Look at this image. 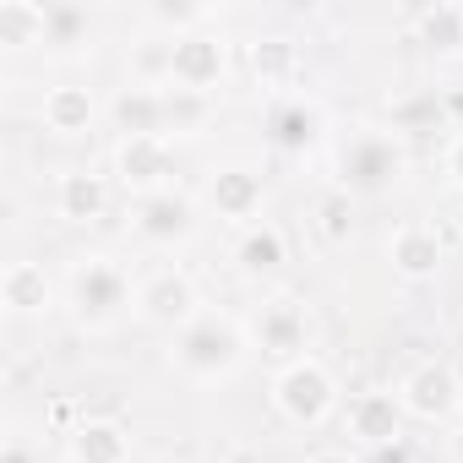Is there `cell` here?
Listing matches in <instances>:
<instances>
[{
	"label": "cell",
	"instance_id": "5bb4252c",
	"mask_svg": "<svg viewBox=\"0 0 463 463\" xmlns=\"http://www.w3.org/2000/svg\"><path fill=\"white\" fill-rule=\"evenodd\" d=\"M55 213L66 223H99L109 213V180L99 169H66L55 180Z\"/></svg>",
	"mask_w": 463,
	"mask_h": 463
},
{
	"label": "cell",
	"instance_id": "5b68a950",
	"mask_svg": "<svg viewBox=\"0 0 463 463\" xmlns=\"http://www.w3.org/2000/svg\"><path fill=\"white\" fill-rule=\"evenodd\" d=\"M398 398H403V414H409V420L436 425V420H452V414L463 409V382H458V371H452L447 360H420V365L403 376Z\"/></svg>",
	"mask_w": 463,
	"mask_h": 463
},
{
	"label": "cell",
	"instance_id": "30bf717a",
	"mask_svg": "<svg viewBox=\"0 0 463 463\" xmlns=\"http://www.w3.org/2000/svg\"><path fill=\"white\" fill-rule=\"evenodd\" d=\"M403 398L398 392H387V387H371V392H354L349 398V409H344V430L360 441V447H392L398 436H403Z\"/></svg>",
	"mask_w": 463,
	"mask_h": 463
},
{
	"label": "cell",
	"instance_id": "7c38bea8",
	"mask_svg": "<svg viewBox=\"0 0 463 463\" xmlns=\"http://www.w3.org/2000/svg\"><path fill=\"white\" fill-rule=\"evenodd\" d=\"M387 257H392V273H398V279H409V284L436 279V273H441V257H447L441 229H436V223H425V218L398 223V229H392V241H387Z\"/></svg>",
	"mask_w": 463,
	"mask_h": 463
},
{
	"label": "cell",
	"instance_id": "9c48e42d",
	"mask_svg": "<svg viewBox=\"0 0 463 463\" xmlns=\"http://www.w3.org/2000/svg\"><path fill=\"white\" fill-rule=\"evenodd\" d=\"M131 229H137V241H147V246H180V241L196 235V202L185 191H175V185L153 191V196L137 202Z\"/></svg>",
	"mask_w": 463,
	"mask_h": 463
},
{
	"label": "cell",
	"instance_id": "7402d4cb",
	"mask_svg": "<svg viewBox=\"0 0 463 463\" xmlns=\"http://www.w3.org/2000/svg\"><path fill=\"white\" fill-rule=\"evenodd\" d=\"M50 33V12L33 6V0H0V44L6 50H28V44H44Z\"/></svg>",
	"mask_w": 463,
	"mask_h": 463
},
{
	"label": "cell",
	"instance_id": "ffe728a7",
	"mask_svg": "<svg viewBox=\"0 0 463 463\" xmlns=\"http://www.w3.org/2000/svg\"><path fill=\"white\" fill-rule=\"evenodd\" d=\"M115 126H120V137H164V99H158V88H120Z\"/></svg>",
	"mask_w": 463,
	"mask_h": 463
},
{
	"label": "cell",
	"instance_id": "6da1fadb",
	"mask_svg": "<svg viewBox=\"0 0 463 463\" xmlns=\"http://www.w3.org/2000/svg\"><path fill=\"white\" fill-rule=\"evenodd\" d=\"M175 371L191 376V382H223V376H235L241 360H246V333L235 317H223V311H202L196 322H185L175 333V349H169Z\"/></svg>",
	"mask_w": 463,
	"mask_h": 463
},
{
	"label": "cell",
	"instance_id": "8992f818",
	"mask_svg": "<svg viewBox=\"0 0 463 463\" xmlns=\"http://www.w3.org/2000/svg\"><path fill=\"white\" fill-rule=\"evenodd\" d=\"M115 175L120 185L142 202L153 191H169V175H175V142L169 137H120L115 147Z\"/></svg>",
	"mask_w": 463,
	"mask_h": 463
},
{
	"label": "cell",
	"instance_id": "ac0fdd59",
	"mask_svg": "<svg viewBox=\"0 0 463 463\" xmlns=\"http://www.w3.org/2000/svg\"><path fill=\"white\" fill-rule=\"evenodd\" d=\"M50 273L39 262H12L6 273H0V306H6L12 317H39L50 311Z\"/></svg>",
	"mask_w": 463,
	"mask_h": 463
},
{
	"label": "cell",
	"instance_id": "83f0119b",
	"mask_svg": "<svg viewBox=\"0 0 463 463\" xmlns=\"http://www.w3.org/2000/svg\"><path fill=\"white\" fill-rule=\"evenodd\" d=\"M207 17H213V12H207V6H191V0H153V6H147V23L164 28V33H175V39L202 33Z\"/></svg>",
	"mask_w": 463,
	"mask_h": 463
},
{
	"label": "cell",
	"instance_id": "9a60e30c",
	"mask_svg": "<svg viewBox=\"0 0 463 463\" xmlns=\"http://www.w3.org/2000/svg\"><path fill=\"white\" fill-rule=\"evenodd\" d=\"M317 137H322V109L311 99H279L268 109V142L279 153H306L317 147Z\"/></svg>",
	"mask_w": 463,
	"mask_h": 463
},
{
	"label": "cell",
	"instance_id": "d6986e66",
	"mask_svg": "<svg viewBox=\"0 0 463 463\" xmlns=\"http://www.w3.org/2000/svg\"><path fill=\"white\" fill-rule=\"evenodd\" d=\"M71 463H131V436L115 420H82L71 430Z\"/></svg>",
	"mask_w": 463,
	"mask_h": 463
},
{
	"label": "cell",
	"instance_id": "cb8c5ba5",
	"mask_svg": "<svg viewBox=\"0 0 463 463\" xmlns=\"http://www.w3.org/2000/svg\"><path fill=\"white\" fill-rule=\"evenodd\" d=\"M44 12H50V33H44V44H50L55 55H82V50H93V17H88L82 6L61 0V6H44Z\"/></svg>",
	"mask_w": 463,
	"mask_h": 463
},
{
	"label": "cell",
	"instance_id": "52a82bcc",
	"mask_svg": "<svg viewBox=\"0 0 463 463\" xmlns=\"http://www.w3.org/2000/svg\"><path fill=\"white\" fill-rule=\"evenodd\" d=\"M223 71H229V44L223 39H213V33L175 39V50H169V88H185V93H207L213 99V88L223 82Z\"/></svg>",
	"mask_w": 463,
	"mask_h": 463
},
{
	"label": "cell",
	"instance_id": "d4e9b609",
	"mask_svg": "<svg viewBox=\"0 0 463 463\" xmlns=\"http://www.w3.org/2000/svg\"><path fill=\"white\" fill-rule=\"evenodd\" d=\"M414 33H420L425 50L458 55V50H463V6H425V12L414 17Z\"/></svg>",
	"mask_w": 463,
	"mask_h": 463
},
{
	"label": "cell",
	"instance_id": "4fadbf2b",
	"mask_svg": "<svg viewBox=\"0 0 463 463\" xmlns=\"http://www.w3.org/2000/svg\"><path fill=\"white\" fill-rule=\"evenodd\" d=\"M251 338H257L268 354H284V365H289V360H300V349H306V311H300L289 295H279V300H268V306L251 317Z\"/></svg>",
	"mask_w": 463,
	"mask_h": 463
},
{
	"label": "cell",
	"instance_id": "8fae6325",
	"mask_svg": "<svg viewBox=\"0 0 463 463\" xmlns=\"http://www.w3.org/2000/svg\"><path fill=\"white\" fill-rule=\"evenodd\" d=\"M262 196H268V185L251 164H223L207 180V207L229 223H246V229L262 223Z\"/></svg>",
	"mask_w": 463,
	"mask_h": 463
},
{
	"label": "cell",
	"instance_id": "4316f807",
	"mask_svg": "<svg viewBox=\"0 0 463 463\" xmlns=\"http://www.w3.org/2000/svg\"><path fill=\"white\" fill-rule=\"evenodd\" d=\"M441 93L436 88H425V93H409V99H398L392 104V131H436L441 126Z\"/></svg>",
	"mask_w": 463,
	"mask_h": 463
},
{
	"label": "cell",
	"instance_id": "44dd1931",
	"mask_svg": "<svg viewBox=\"0 0 463 463\" xmlns=\"http://www.w3.org/2000/svg\"><path fill=\"white\" fill-rule=\"evenodd\" d=\"M251 77L262 82V88H289L295 77H300V44H289V39H257L251 44Z\"/></svg>",
	"mask_w": 463,
	"mask_h": 463
},
{
	"label": "cell",
	"instance_id": "277c9868",
	"mask_svg": "<svg viewBox=\"0 0 463 463\" xmlns=\"http://www.w3.org/2000/svg\"><path fill=\"white\" fill-rule=\"evenodd\" d=\"M273 409H279L289 425H300V430L322 425V420L338 409V382H333V371H327L322 360H311V354L289 360V365L273 376Z\"/></svg>",
	"mask_w": 463,
	"mask_h": 463
},
{
	"label": "cell",
	"instance_id": "1f68e13d",
	"mask_svg": "<svg viewBox=\"0 0 463 463\" xmlns=\"http://www.w3.org/2000/svg\"><path fill=\"white\" fill-rule=\"evenodd\" d=\"M311 463H354V458H349V452H338V447H327V452H317Z\"/></svg>",
	"mask_w": 463,
	"mask_h": 463
},
{
	"label": "cell",
	"instance_id": "d6a6232c",
	"mask_svg": "<svg viewBox=\"0 0 463 463\" xmlns=\"http://www.w3.org/2000/svg\"><path fill=\"white\" fill-rule=\"evenodd\" d=\"M458 235H463V213H458Z\"/></svg>",
	"mask_w": 463,
	"mask_h": 463
},
{
	"label": "cell",
	"instance_id": "ba28073f",
	"mask_svg": "<svg viewBox=\"0 0 463 463\" xmlns=\"http://www.w3.org/2000/svg\"><path fill=\"white\" fill-rule=\"evenodd\" d=\"M137 317H142V322H153V327L180 333L185 322H196V317H202V306H196V284H191L185 273H175V268H164V273L142 279V284H137Z\"/></svg>",
	"mask_w": 463,
	"mask_h": 463
},
{
	"label": "cell",
	"instance_id": "3957f363",
	"mask_svg": "<svg viewBox=\"0 0 463 463\" xmlns=\"http://www.w3.org/2000/svg\"><path fill=\"white\" fill-rule=\"evenodd\" d=\"M66 300L88 333H104L137 306V284L126 279V268L115 257H77V268L66 279Z\"/></svg>",
	"mask_w": 463,
	"mask_h": 463
},
{
	"label": "cell",
	"instance_id": "603a6c76",
	"mask_svg": "<svg viewBox=\"0 0 463 463\" xmlns=\"http://www.w3.org/2000/svg\"><path fill=\"white\" fill-rule=\"evenodd\" d=\"M164 99V137H196L213 120V99L207 93H185V88H158Z\"/></svg>",
	"mask_w": 463,
	"mask_h": 463
},
{
	"label": "cell",
	"instance_id": "7a4b0ae2",
	"mask_svg": "<svg viewBox=\"0 0 463 463\" xmlns=\"http://www.w3.org/2000/svg\"><path fill=\"white\" fill-rule=\"evenodd\" d=\"M409 158H403V142L398 131H376V126H360L338 142V158H333V185L349 191V196H382L403 180Z\"/></svg>",
	"mask_w": 463,
	"mask_h": 463
},
{
	"label": "cell",
	"instance_id": "484cf974",
	"mask_svg": "<svg viewBox=\"0 0 463 463\" xmlns=\"http://www.w3.org/2000/svg\"><path fill=\"white\" fill-rule=\"evenodd\" d=\"M317 229H322L327 246H344L349 229H354V196L338 191V185H327V191L317 196Z\"/></svg>",
	"mask_w": 463,
	"mask_h": 463
},
{
	"label": "cell",
	"instance_id": "4dcf8cb0",
	"mask_svg": "<svg viewBox=\"0 0 463 463\" xmlns=\"http://www.w3.org/2000/svg\"><path fill=\"white\" fill-rule=\"evenodd\" d=\"M447 452H452V463H463V420L452 425V436H447Z\"/></svg>",
	"mask_w": 463,
	"mask_h": 463
},
{
	"label": "cell",
	"instance_id": "2e32d148",
	"mask_svg": "<svg viewBox=\"0 0 463 463\" xmlns=\"http://www.w3.org/2000/svg\"><path fill=\"white\" fill-rule=\"evenodd\" d=\"M39 120H44V131H55V137H82V131H93L99 104H93V93H88V88L61 82V88H50V93H44Z\"/></svg>",
	"mask_w": 463,
	"mask_h": 463
},
{
	"label": "cell",
	"instance_id": "f1b7e54d",
	"mask_svg": "<svg viewBox=\"0 0 463 463\" xmlns=\"http://www.w3.org/2000/svg\"><path fill=\"white\" fill-rule=\"evenodd\" d=\"M0 463H39V458H33V447H28L23 436H12L6 447H0Z\"/></svg>",
	"mask_w": 463,
	"mask_h": 463
},
{
	"label": "cell",
	"instance_id": "e0dca14e",
	"mask_svg": "<svg viewBox=\"0 0 463 463\" xmlns=\"http://www.w3.org/2000/svg\"><path fill=\"white\" fill-rule=\"evenodd\" d=\"M289 262V241H284V229L279 223H251L241 229V241H235V268L246 279H268Z\"/></svg>",
	"mask_w": 463,
	"mask_h": 463
},
{
	"label": "cell",
	"instance_id": "f546056e",
	"mask_svg": "<svg viewBox=\"0 0 463 463\" xmlns=\"http://www.w3.org/2000/svg\"><path fill=\"white\" fill-rule=\"evenodd\" d=\"M447 175H452V185L463 191V131L452 137V147H447Z\"/></svg>",
	"mask_w": 463,
	"mask_h": 463
}]
</instances>
